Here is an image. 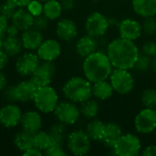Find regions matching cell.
I'll list each match as a JSON object with an SVG mask.
<instances>
[{"mask_svg": "<svg viewBox=\"0 0 156 156\" xmlns=\"http://www.w3.org/2000/svg\"><path fill=\"white\" fill-rule=\"evenodd\" d=\"M48 22H49V19L42 13L38 16H34L32 27L42 32V31L46 30L47 27H48Z\"/></svg>", "mask_w": 156, "mask_h": 156, "instance_id": "cell-36", "label": "cell"}, {"mask_svg": "<svg viewBox=\"0 0 156 156\" xmlns=\"http://www.w3.org/2000/svg\"><path fill=\"white\" fill-rule=\"evenodd\" d=\"M142 53L152 58L156 57V41L154 40L145 41L142 46Z\"/></svg>", "mask_w": 156, "mask_h": 156, "instance_id": "cell-37", "label": "cell"}, {"mask_svg": "<svg viewBox=\"0 0 156 156\" xmlns=\"http://www.w3.org/2000/svg\"><path fill=\"white\" fill-rule=\"evenodd\" d=\"M59 2H60L63 11H66V12L73 10L76 5L75 0H60Z\"/></svg>", "mask_w": 156, "mask_h": 156, "instance_id": "cell-43", "label": "cell"}, {"mask_svg": "<svg viewBox=\"0 0 156 156\" xmlns=\"http://www.w3.org/2000/svg\"><path fill=\"white\" fill-rule=\"evenodd\" d=\"M23 44L21 38L17 36L16 37H9L5 36L3 39V50L7 54L8 57H16L18 56L22 49Z\"/></svg>", "mask_w": 156, "mask_h": 156, "instance_id": "cell-26", "label": "cell"}, {"mask_svg": "<svg viewBox=\"0 0 156 156\" xmlns=\"http://www.w3.org/2000/svg\"><path fill=\"white\" fill-rule=\"evenodd\" d=\"M18 8H27L32 0H12Z\"/></svg>", "mask_w": 156, "mask_h": 156, "instance_id": "cell-48", "label": "cell"}, {"mask_svg": "<svg viewBox=\"0 0 156 156\" xmlns=\"http://www.w3.org/2000/svg\"><path fill=\"white\" fill-rule=\"evenodd\" d=\"M142 29L143 34L146 36H154L156 35V17L155 16H149L143 18Z\"/></svg>", "mask_w": 156, "mask_h": 156, "instance_id": "cell-34", "label": "cell"}, {"mask_svg": "<svg viewBox=\"0 0 156 156\" xmlns=\"http://www.w3.org/2000/svg\"><path fill=\"white\" fill-rule=\"evenodd\" d=\"M123 132L120 124L116 122H107L105 124L104 137L101 144H103L107 148L111 150L113 148L114 144L122 135Z\"/></svg>", "mask_w": 156, "mask_h": 156, "instance_id": "cell-23", "label": "cell"}, {"mask_svg": "<svg viewBox=\"0 0 156 156\" xmlns=\"http://www.w3.org/2000/svg\"><path fill=\"white\" fill-rule=\"evenodd\" d=\"M57 37L65 42L74 40L79 35V28L77 23L70 18H60L56 25Z\"/></svg>", "mask_w": 156, "mask_h": 156, "instance_id": "cell-14", "label": "cell"}, {"mask_svg": "<svg viewBox=\"0 0 156 156\" xmlns=\"http://www.w3.org/2000/svg\"><path fill=\"white\" fill-rule=\"evenodd\" d=\"M43 152H41L40 150H38L36 147H32L30 149H28L27 151L23 153V155L25 156H37V155H42Z\"/></svg>", "mask_w": 156, "mask_h": 156, "instance_id": "cell-47", "label": "cell"}, {"mask_svg": "<svg viewBox=\"0 0 156 156\" xmlns=\"http://www.w3.org/2000/svg\"><path fill=\"white\" fill-rule=\"evenodd\" d=\"M20 38L24 48L31 51L37 50L44 40L42 32L33 27L24 30L21 34Z\"/></svg>", "mask_w": 156, "mask_h": 156, "instance_id": "cell-19", "label": "cell"}, {"mask_svg": "<svg viewBox=\"0 0 156 156\" xmlns=\"http://www.w3.org/2000/svg\"><path fill=\"white\" fill-rule=\"evenodd\" d=\"M117 30L119 37L132 41L138 40L143 35L141 22H139L137 19L131 17L120 20L119 25L117 27Z\"/></svg>", "mask_w": 156, "mask_h": 156, "instance_id": "cell-12", "label": "cell"}, {"mask_svg": "<svg viewBox=\"0 0 156 156\" xmlns=\"http://www.w3.org/2000/svg\"><path fill=\"white\" fill-rule=\"evenodd\" d=\"M108 20H109L110 27H115V28H117L120 20H118L116 17H108Z\"/></svg>", "mask_w": 156, "mask_h": 156, "instance_id": "cell-50", "label": "cell"}, {"mask_svg": "<svg viewBox=\"0 0 156 156\" xmlns=\"http://www.w3.org/2000/svg\"><path fill=\"white\" fill-rule=\"evenodd\" d=\"M134 129L137 133L146 135L156 130V110L143 108L135 115L133 120Z\"/></svg>", "mask_w": 156, "mask_h": 156, "instance_id": "cell-10", "label": "cell"}, {"mask_svg": "<svg viewBox=\"0 0 156 156\" xmlns=\"http://www.w3.org/2000/svg\"><path fill=\"white\" fill-rule=\"evenodd\" d=\"M22 113L18 105L9 102L0 109V124L6 129L15 128L20 124Z\"/></svg>", "mask_w": 156, "mask_h": 156, "instance_id": "cell-13", "label": "cell"}, {"mask_svg": "<svg viewBox=\"0 0 156 156\" xmlns=\"http://www.w3.org/2000/svg\"><path fill=\"white\" fill-rule=\"evenodd\" d=\"M33 101L38 112L48 114L54 112L59 101L56 90L48 85L37 88Z\"/></svg>", "mask_w": 156, "mask_h": 156, "instance_id": "cell-6", "label": "cell"}, {"mask_svg": "<svg viewBox=\"0 0 156 156\" xmlns=\"http://www.w3.org/2000/svg\"><path fill=\"white\" fill-rule=\"evenodd\" d=\"M53 113L58 122H62L67 126L74 125L77 123L81 116L80 107L77 105V103L69 100L58 101Z\"/></svg>", "mask_w": 156, "mask_h": 156, "instance_id": "cell-9", "label": "cell"}, {"mask_svg": "<svg viewBox=\"0 0 156 156\" xmlns=\"http://www.w3.org/2000/svg\"><path fill=\"white\" fill-rule=\"evenodd\" d=\"M140 101L144 108L156 110V89L146 88L143 90L140 96Z\"/></svg>", "mask_w": 156, "mask_h": 156, "instance_id": "cell-32", "label": "cell"}, {"mask_svg": "<svg viewBox=\"0 0 156 156\" xmlns=\"http://www.w3.org/2000/svg\"><path fill=\"white\" fill-rule=\"evenodd\" d=\"M105 52L113 69L131 70L134 68L140 49L135 41L118 37L107 44Z\"/></svg>", "mask_w": 156, "mask_h": 156, "instance_id": "cell-1", "label": "cell"}, {"mask_svg": "<svg viewBox=\"0 0 156 156\" xmlns=\"http://www.w3.org/2000/svg\"><path fill=\"white\" fill-rule=\"evenodd\" d=\"M48 133H49L50 137L52 138L53 144H59L64 145L67 135H68V126L62 122H56L52 124Z\"/></svg>", "mask_w": 156, "mask_h": 156, "instance_id": "cell-27", "label": "cell"}, {"mask_svg": "<svg viewBox=\"0 0 156 156\" xmlns=\"http://www.w3.org/2000/svg\"><path fill=\"white\" fill-rule=\"evenodd\" d=\"M63 9L58 0H47L43 4V14L49 20H57L61 16Z\"/></svg>", "mask_w": 156, "mask_h": 156, "instance_id": "cell-30", "label": "cell"}, {"mask_svg": "<svg viewBox=\"0 0 156 156\" xmlns=\"http://www.w3.org/2000/svg\"><path fill=\"white\" fill-rule=\"evenodd\" d=\"M0 6H1V4H0Z\"/></svg>", "mask_w": 156, "mask_h": 156, "instance_id": "cell-55", "label": "cell"}, {"mask_svg": "<svg viewBox=\"0 0 156 156\" xmlns=\"http://www.w3.org/2000/svg\"><path fill=\"white\" fill-rule=\"evenodd\" d=\"M33 144L34 147L37 148L44 154V152L53 144V141L48 132L38 131L33 134Z\"/></svg>", "mask_w": 156, "mask_h": 156, "instance_id": "cell-31", "label": "cell"}, {"mask_svg": "<svg viewBox=\"0 0 156 156\" xmlns=\"http://www.w3.org/2000/svg\"><path fill=\"white\" fill-rule=\"evenodd\" d=\"M105 124L106 123L98 118H94L88 122L84 131L92 142L102 143L105 132Z\"/></svg>", "mask_w": 156, "mask_h": 156, "instance_id": "cell-22", "label": "cell"}, {"mask_svg": "<svg viewBox=\"0 0 156 156\" xmlns=\"http://www.w3.org/2000/svg\"><path fill=\"white\" fill-rule=\"evenodd\" d=\"M44 154L47 156H64L67 155L68 153L63 148V145L52 144L48 149L44 152Z\"/></svg>", "mask_w": 156, "mask_h": 156, "instance_id": "cell-38", "label": "cell"}, {"mask_svg": "<svg viewBox=\"0 0 156 156\" xmlns=\"http://www.w3.org/2000/svg\"><path fill=\"white\" fill-rule=\"evenodd\" d=\"M92 1H94V2H100L101 0H92Z\"/></svg>", "mask_w": 156, "mask_h": 156, "instance_id": "cell-53", "label": "cell"}, {"mask_svg": "<svg viewBox=\"0 0 156 156\" xmlns=\"http://www.w3.org/2000/svg\"><path fill=\"white\" fill-rule=\"evenodd\" d=\"M62 93L66 100L80 104L92 98V83L85 77L73 76L63 84Z\"/></svg>", "mask_w": 156, "mask_h": 156, "instance_id": "cell-3", "label": "cell"}, {"mask_svg": "<svg viewBox=\"0 0 156 156\" xmlns=\"http://www.w3.org/2000/svg\"><path fill=\"white\" fill-rule=\"evenodd\" d=\"M114 94V90L108 80H99L92 83V97L99 101L110 100Z\"/></svg>", "mask_w": 156, "mask_h": 156, "instance_id": "cell-21", "label": "cell"}, {"mask_svg": "<svg viewBox=\"0 0 156 156\" xmlns=\"http://www.w3.org/2000/svg\"><path fill=\"white\" fill-rule=\"evenodd\" d=\"M84 28L86 34L100 39L106 35L110 28L108 17L99 11L91 12L85 20Z\"/></svg>", "mask_w": 156, "mask_h": 156, "instance_id": "cell-8", "label": "cell"}, {"mask_svg": "<svg viewBox=\"0 0 156 156\" xmlns=\"http://www.w3.org/2000/svg\"><path fill=\"white\" fill-rule=\"evenodd\" d=\"M111 82L114 92L120 95L130 94L135 87V80L129 69H113L110 77Z\"/></svg>", "mask_w": 156, "mask_h": 156, "instance_id": "cell-7", "label": "cell"}, {"mask_svg": "<svg viewBox=\"0 0 156 156\" xmlns=\"http://www.w3.org/2000/svg\"><path fill=\"white\" fill-rule=\"evenodd\" d=\"M112 69L113 67L105 51L98 49L94 53L83 58V76L91 83L108 80Z\"/></svg>", "mask_w": 156, "mask_h": 156, "instance_id": "cell-2", "label": "cell"}, {"mask_svg": "<svg viewBox=\"0 0 156 156\" xmlns=\"http://www.w3.org/2000/svg\"><path fill=\"white\" fill-rule=\"evenodd\" d=\"M132 8L140 17L156 16V0H132Z\"/></svg>", "mask_w": 156, "mask_h": 156, "instance_id": "cell-20", "label": "cell"}, {"mask_svg": "<svg viewBox=\"0 0 156 156\" xmlns=\"http://www.w3.org/2000/svg\"><path fill=\"white\" fill-rule=\"evenodd\" d=\"M4 1H5V0H4Z\"/></svg>", "mask_w": 156, "mask_h": 156, "instance_id": "cell-56", "label": "cell"}, {"mask_svg": "<svg viewBox=\"0 0 156 156\" xmlns=\"http://www.w3.org/2000/svg\"><path fill=\"white\" fill-rule=\"evenodd\" d=\"M19 28L14 25L13 23L11 25H8L7 27V29H6V36H9V37H16L19 34Z\"/></svg>", "mask_w": 156, "mask_h": 156, "instance_id": "cell-46", "label": "cell"}, {"mask_svg": "<svg viewBox=\"0 0 156 156\" xmlns=\"http://www.w3.org/2000/svg\"><path fill=\"white\" fill-rule=\"evenodd\" d=\"M98 49H99V39L88 34L79 37L75 43L76 54L81 58H87L88 56L94 53Z\"/></svg>", "mask_w": 156, "mask_h": 156, "instance_id": "cell-16", "label": "cell"}, {"mask_svg": "<svg viewBox=\"0 0 156 156\" xmlns=\"http://www.w3.org/2000/svg\"><path fill=\"white\" fill-rule=\"evenodd\" d=\"M34 16L27 8H17L11 18V21L16 25L20 31L27 30L32 27Z\"/></svg>", "mask_w": 156, "mask_h": 156, "instance_id": "cell-24", "label": "cell"}, {"mask_svg": "<svg viewBox=\"0 0 156 156\" xmlns=\"http://www.w3.org/2000/svg\"><path fill=\"white\" fill-rule=\"evenodd\" d=\"M53 77L54 76L52 74H50L47 69H45L44 68H42L39 65V67L30 75V79L29 80L37 88H41V87H45V86L50 85Z\"/></svg>", "mask_w": 156, "mask_h": 156, "instance_id": "cell-29", "label": "cell"}, {"mask_svg": "<svg viewBox=\"0 0 156 156\" xmlns=\"http://www.w3.org/2000/svg\"><path fill=\"white\" fill-rule=\"evenodd\" d=\"M7 86V79L5 76V74L0 70V91L3 90Z\"/></svg>", "mask_w": 156, "mask_h": 156, "instance_id": "cell-49", "label": "cell"}, {"mask_svg": "<svg viewBox=\"0 0 156 156\" xmlns=\"http://www.w3.org/2000/svg\"><path fill=\"white\" fill-rule=\"evenodd\" d=\"M39 1H41V2H45V1H47V0H39Z\"/></svg>", "mask_w": 156, "mask_h": 156, "instance_id": "cell-54", "label": "cell"}, {"mask_svg": "<svg viewBox=\"0 0 156 156\" xmlns=\"http://www.w3.org/2000/svg\"><path fill=\"white\" fill-rule=\"evenodd\" d=\"M61 45L54 38L43 40L39 48L37 49V54L40 60H53L55 61L61 54Z\"/></svg>", "mask_w": 156, "mask_h": 156, "instance_id": "cell-15", "label": "cell"}, {"mask_svg": "<svg viewBox=\"0 0 156 156\" xmlns=\"http://www.w3.org/2000/svg\"><path fill=\"white\" fill-rule=\"evenodd\" d=\"M150 70L153 71V73H154L156 75V57L152 58V62H151V69Z\"/></svg>", "mask_w": 156, "mask_h": 156, "instance_id": "cell-51", "label": "cell"}, {"mask_svg": "<svg viewBox=\"0 0 156 156\" xmlns=\"http://www.w3.org/2000/svg\"><path fill=\"white\" fill-rule=\"evenodd\" d=\"M40 65V58L37 54L33 52H25L18 56L16 61V71L21 77L30 76Z\"/></svg>", "mask_w": 156, "mask_h": 156, "instance_id": "cell-11", "label": "cell"}, {"mask_svg": "<svg viewBox=\"0 0 156 156\" xmlns=\"http://www.w3.org/2000/svg\"><path fill=\"white\" fill-rule=\"evenodd\" d=\"M8 59L9 57L7 56V54L3 49L0 50V70H3L5 68L8 63Z\"/></svg>", "mask_w": 156, "mask_h": 156, "instance_id": "cell-45", "label": "cell"}, {"mask_svg": "<svg viewBox=\"0 0 156 156\" xmlns=\"http://www.w3.org/2000/svg\"><path fill=\"white\" fill-rule=\"evenodd\" d=\"M112 150L117 156H137L141 154L143 144L138 135L127 133H122Z\"/></svg>", "mask_w": 156, "mask_h": 156, "instance_id": "cell-5", "label": "cell"}, {"mask_svg": "<svg viewBox=\"0 0 156 156\" xmlns=\"http://www.w3.org/2000/svg\"><path fill=\"white\" fill-rule=\"evenodd\" d=\"M27 9L34 16H38L43 13V4L39 0H32L27 6Z\"/></svg>", "mask_w": 156, "mask_h": 156, "instance_id": "cell-40", "label": "cell"}, {"mask_svg": "<svg viewBox=\"0 0 156 156\" xmlns=\"http://www.w3.org/2000/svg\"><path fill=\"white\" fill-rule=\"evenodd\" d=\"M40 66L45 69H47L53 76L57 72V66L53 60H42V62H40Z\"/></svg>", "mask_w": 156, "mask_h": 156, "instance_id": "cell-41", "label": "cell"}, {"mask_svg": "<svg viewBox=\"0 0 156 156\" xmlns=\"http://www.w3.org/2000/svg\"><path fill=\"white\" fill-rule=\"evenodd\" d=\"M15 90L17 102H29L33 101L37 87L30 80H26L16 84Z\"/></svg>", "mask_w": 156, "mask_h": 156, "instance_id": "cell-18", "label": "cell"}, {"mask_svg": "<svg viewBox=\"0 0 156 156\" xmlns=\"http://www.w3.org/2000/svg\"><path fill=\"white\" fill-rule=\"evenodd\" d=\"M3 37H0V50H2V48H3Z\"/></svg>", "mask_w": 156, "mask_h": 156, "instance_id": "cell-52", "label": "cell"}, {"mask_svg": "<svg viewBox=\"0 0 156 156\" xmlns=\"http://www.w3.org/2000/svg\"><path fill=\"white\" fill-rule=\"evenodd\" d=\"M141 154L144 156H156V144H149L144 147Z\"/></svg>", "mask_w": 156, "mask_h": 156, "instance_id": "cell-44", "label": "cell"}, {"mask_svg": "<svg viewBox=\"0 0 156 156\" xmlns=\"http://www.w3.org/2000/svg\"><path fill=\"white\" fill-rule=\"evenodd\" d=\"M8 25V19L0 14V37L3 38L6 36V29Z\"/></svg>", "mask_w": 156, "mask_h": 156, "instance_id": "cell-42", "label": "cell"}, {"mask_svg": "<svg viewBox=\"0 0 156 156\" xmlns=\"http://www.w3.org/2000/svg\"><path fill=\"white\" fill-rule=\"evenodd\" d=\"M17 6L12 0H5L0 6V14L6 17L7 19H11L16 11L17 10Z\"/></svg>", "mask_w": 156, "mask_h": 156, "instance_id": "cell-35", "label": "cell"}, {"mask_svg": "<svg viewBox=\"0 0 156 156\" xmlns=\"http://www.w3.org/2000/svg\"><path fill=\"white\" fill-rule=\"evenodd\" d=\"M79 107H80V115L87 120L97 118L101 111L100 101L93 97L80 103Z\"/></svg>", "mask_w": 156, "mask_h": 156, "instance_id": "cell-25", "label": "cell"}, {"mask_svg": "<svg viewBox=\"0 0 156 156\" xmlns=\"http://www.w3.org/2000/svg\"><path fill=\"white\" fill-rule=\"evenodd\" d=\"M3 98L5 101L8 102H17L16 101V90H15V85L6 86L3 90Z\"/></svg>", "mask_w": 156, "mask_h": 156, "instance_id": "cell-39", "label": "cell"}, {"mask_svg": "<svg viewBox=\"0 0 156 156\" xmlns=\"http://www.w3.org/2000/svg\"><path fill=\"white\" fill-rule=\"evenodd\" d=\"M20 125L23 131L35 134L41 130L42 117L37 111H27L22 113Z\"/></svg>", "mask_w": 156, "mask_h": 156, "instance_id": "cell-17", "label": "cell"}, {"mask_svg": "<svg viewBox=\"0 0 156 156\" xmlns=\"http://www.w3.org/2000/svg\"><path fill=\"white\" fill-rule=\"evenodd\" d=\"M67 150L73 155L83 156L88 154L91 149L92 141L84 130L77 129L69 132L65 141Z\"/></svg>", "mask_w": 156, "mask_h": 156, "instance_id": "cell-4", "label": "cell"}, {"mask_svg": "<svg viewBox=\"0 0 156 156\" xmlns=\"http://www.w3.org/2000/svg\"><path fill=\"white\" fill-rule=\"evenodd\" d=\"M13 142H14L15 146L17 148V150H19L22 154L27 151L28 149L34 147L33 134L27 132H25L23 130L16 133V135L14 136Z\"/></svg>", "mask_w": 156, "mask_h": 156, "instance_id": "cell-28", "label": "cell"}, {"mask_svg": "<svg viewBox=\"0 0 156 156\" xmlns=\"http://www.w3.org/2000/svg\"><path fill=\"white\" fill-rule=\"evenodd\" d=\"M151 62H152V58L140 52L139 57L135 62L133 69L140 73L146 72V71L150 70V69H151Z\"/></svg>", "mask_w": 156, "mask_h": 156, "instance_id": "cell-33", "label": "cell"}]
</instances>
